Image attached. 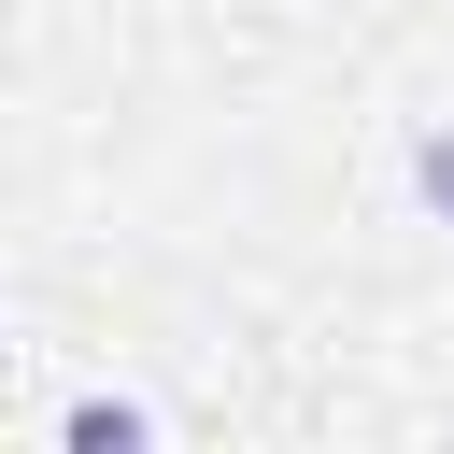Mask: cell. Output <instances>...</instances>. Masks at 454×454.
Listing matches in <instances>:
<instances>
[{"instance_id":"cell-1","label":"cell","mask_w":454,"mask_h":454,"mask_svg":"<svg viewBox=\"0 0 454 454\" xmlns=\"http://www.w3.org/2000/svg\"><path fill=\"white\" fill-rule=\"evenodd\" d=\"M57 454H156V411L99 383V397H71V411H57Z\"/></svg>"},{"instance_id":"cell-2","label":"cell","mask_w":454,"mask_h":454,"mask_svg":"<svg viewBox=\"0 0 454 454\" xmlns=\"http://www.w3.org/2000/svg\"><path fill=\"white\" fill-rule=\"evenodd\" d=\"M411 184H426V213L454 227V128H426V142H411Z\"/></svg>"}]
</instances>
